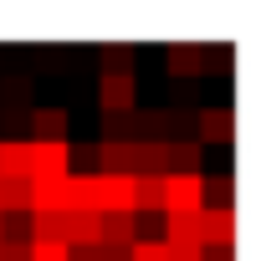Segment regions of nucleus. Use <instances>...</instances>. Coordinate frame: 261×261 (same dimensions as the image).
<instances>
[{"label":"nucleus","instance_id":"a211bd4d","mask_svg":"<svg viewBox=\"0 0 261 261\" xmlns=\"http://www.w3.org/2000/svg\"><path fill=\"white\" fill-rule=\"evenodd\" d=\"M36 210H57L62 215V179H31V215Z\"/></svg>","mask_w":261,"mask_h":261},{"label":"nucleus","instance_id":"7ed1b4c3","mask_svg":"<svg viewBox=\"0 0 261 261\" xmlns=\"http://www.w3.org/2000/svg\"><path fill=\"white\" fill-rule=\"evenodd\" d=\"M195 144H236V108H200L195 113Z\"/></svg>","mask_w":261,"mask_h":261},{"label":"nucleus","instance_id":"4468645a","mask_svg":"<svg viewBox=\"0 0 261 261\" xmlns=\"http://www.w3.org/2000/svg\"><path fill=\"white\" fill-rule=\"evenodd\" d=\"M31 92H36V82H31L26 72H16V77L0 82V108H11V113H31Z\"/></svg>","mask_w":261,"mask_h":261},{"label":"nucleus","instance_id":"f03ea898","mask_svg":"<svg viewBox=\"0 0 261 261\" xmlns=\"http://www.w3.org/2000/svg\"><path fill=\"white\" fill-rule=\"evenodd\" d=\"M62 215H97V174L72 169L62 179Z\"/></svg>","mask_w":261,"mask_h":261},{"label":"nucleus","instance_id":"ddd939ff","mask_svg":"<svg viewBox=\"0 0 261 261\" xmlns=\"http://www.w3.org/2000/svg\"><path fill=\"white\" fill-rule=\"evenodd\" d=\"M164 246H200V210L195 215H164Z\"/></svg>","mask_w":261,"mask_h":261},{"label":"nucleus","instance_id":"423d86ee","mask_svg":"<svg viewBox=\"0 0 261 261\" xmlns=\"http://www.w3.org/2000/svg\"><path fill=\"white\" fill-rule=\"evenodd\" d=\"M31 144V139H26ZM72 164H67V139L62 144H31V179H67Z\"/></svg>","mask_w":261,"mask_h":261},{"label":"nucleus","instance_id":"0eeeda50","mask_svg":"<svg viewBox=\"0 0 261 261\" xmlns=\"http://www.w3.org/2000/svg\"><path fill=\"white\" fill-rule=\"evenodd\" d=\"M97 102H102V113H134L139 82L134 77H97Z\"/></svg>","mask_w":261,"mask_h":261},{"label":"nucleus","instance_id":"39448f33","mask_svg":"<svg viewBox=\"0 0 261 261\" xmlns=\"http://www.w3.org/2000/svg\"><path fill=\"white\" fill-rule=\"evenodd\" d=\"M26 128H31V144H62L67 128H72V113L67 108H31Z\"/></svg>","mask_w":261,"mask_h":261},{"label":"nucleus","instance_id":"9d476101","mask_svg":"<svg viewBox=\"0 0 261 261\" xmlns=\"http://www.w3.org/2000/svg\"><path fill=\"white\" fill-rule=\"evenodd\" d=\"M134 225H139L134 215H102V220H97V246H102V251H128V246L139 241Z\"/></svg>","mask_w":261,"mask_h":261},{"label":"nucleus","instance_id":"4be33fe9","mask_svg":"<svg viewBox=\"0 0 261 261\" xmlns=\"http://www.w3.org/2000/svg\"><path fill=\"white\" fill-rule=\"evenodd\" d=\"M0 261H31V246L26 241H0Z\"/></svg>","mask_w":261,"mask_h":261},{"label":"nucleus","instance_id":"412c9836","mask_svg":"<svg viewBox=\"0 0 261 261\" xmlns=\"http://www.w3.org/2000/svg\"><path fill=\"white\" fill-rule=\"evenodd\" d=\"M169 102H174V113H195V102H200V82H174V87H169Z\"/></svg>","mask_w":261,"mask_h":261},{"label":"nucleus","instance_id":"9b49d317","mask_svg":"<svg viewBox=\"0 0 261 261\" xmlns=\"http://www.w3.org/2000/svg\"><path fill=\"white\" fill-rule=\"evenodd\" d=\"M0 179H31V144L0 139Z\"/></svg>","mask_w":261,"mask_h":261},{"label":"nucleus","instance_id":"1a4fd4ad","mask_svg":"<svg viewBox=\"0 0 261 261\" xmlns=\"http://www.w3.org/2000/svg\"><path fill=\"white\" fill-rule=\"evenodd\" d=\"M200 46L205 41H174V46H164V67H169L174 82H195L200 77Z\"/></svg>","mask_w":261,"mask_h":261},{"label":"nucleus","instance_id":"393cba45","mask_svg":"<svg viewBox=\"0 0 261 261\" xmlns=\"http://www.w3.org/2000/svg\"><path fill=\"white\" fill-rule=\"evenodd\" d=\"M0 123H6V128H16V134H21V128H26V113H11V108H0Z\"/></svg>","mask_w":261,"mask_h":261},{"label":"nucleus","instance_id":"f8f14e48","mask_svg":"<svg viewBox=\"0 0 261 261\" xmlns=\"http://www.w3.org/2000/svg\"><path fill=\"white\" fill-rule=\"evenodd\" d=\"M97 174H134V144H97Z\"/></svg>","mask_w":261,"mask_h":261},{"label":"nucleus","instance_id":"20e7f679","mask_svg":"<svg viewBox=\"0 0 261 261\" xmlns=\"http://www.w3.org/2000/svg\"><path fill=\"white\" fill-rule=\"evenodd\" d=\"M97 215H134V174H97Z\"/></svg>","mask_w":261,"mask_h":261},{"label":"nucleus","instance_id":"5701e85b","mask_svg":"<svg viewBox=\"0 0 261 261\" xmlns=\"http://www.w3.org/2000/svg\"><path fill=\"white\" fill-rule=\"evenodd\" d=\"M205 246H169V261H200Z\"/></svg>","mask_w":261,"mask_h":261},{"label":"nucleus","instance_id":"f3484780","mask_svg":"<svg viewBox=\"0 0 261 261\" xmlns=\"http://www.w3.org/2000/svg\"><path fill=\"white\" fill-rule=\"evenodd\" d=\"M31 210V179H0V215Z\"/></svg>","mask_w":261,"mask_h":261},{"label":"nucleus","instance_id":"2eb2a0df","mask_svg":"<svg viewBox=\"0 0 261 261\" xmlns=\"http://www.w3.org/2000/svg\"><path fill=\"white\" fill-rule=\"evenodd\" d=\"M169 174H205V149L190 144H169Z\"/></svg>","mask_w":261,"mask_h":261},{"label":"nucleus","instance_id":"6e6552de","mask_svg":"<svg viewBox=\"0 0 261 261\" xmlns=\"http://www.w3.org/2000/svg\"><path fill=\"white\" fill-rule=\"evenodd\" d=\"M200 246L236 251V210H200Z\"/></svg>","mask_w":261,"mask_h":261},{"label":"nucleus","instance_id":"b1692460","mask_svg":"<svg viewBox=\"0 0 261 261\" xmlns=\"http://www.w3.org/2000/svg\"><path fill=\"white\" fill-rule=\"evenodd\" d=\"M200 261H236V251H225V246H205Z\"/></svg>","mask_w":261,"mask_h":261},{"label":"nucleus","instance_id":"dca6fc26","mask_svg":"<svg viewBox=\"0 0 261 261\" xmlns=\"http://www.w3.org/2000/svg\"><path fill=\"white\" fill-rule=\"evenodd\" d=\"M97 57H102V77H134V46L128 41H113Z\"/></svg>","mask_w":261,"mask_h":261},{"label":"nucleus","instance_id":"f257e3e1","mask_svg":"<svg viewBox=\"0 0 261 261\" xmlns=\"http://www.w3.org/2000/svg\"><path fill=\"white\" fill-rule=\"evenodd\" d=\"M205 210V174H164V215Z\"/></svg>","mask_w":261,"mask_h":261},{"label":"nucleus","instance_id":"6ab92c4d","mask_svg":"<svg viewBox=\"0 0 261 261\" xmlns=\"http://www.w3.org/2000/svg\"><path fill=\"white\" fill-rule=\"evenodd\" d=\"M102 139L134 144V113H102Z\"/></svg>","mask_w":261,"mask_h":261},{"label":"nucleus","instance_id":"aec40b11","mask_svg":"<svg viewBox=\"0 0 261 261\" xmlns=\"http://www.w3.org/2000/svg\"><path fill=\"white\" fill-rule=\"evenodd\" d=\"M128 261H169V246L159 236H139L134 246H128Z\"/></svg>","mask_w":261,"mask_h":261}]
</instances>
